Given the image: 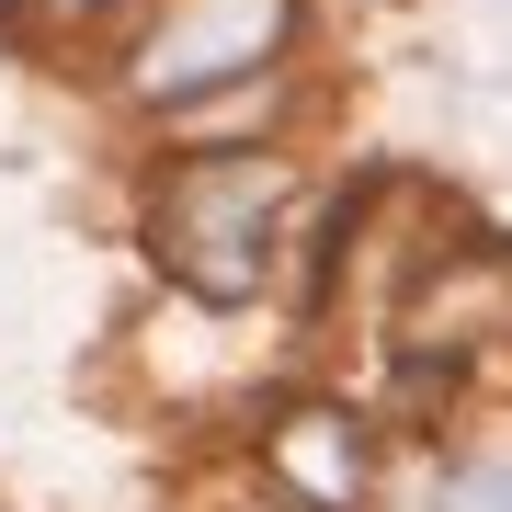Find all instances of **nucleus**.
Segmentation results:
<instances>
[{
    "label": "nucleus",
    "mask_w": 512,
    "mask_h": 512,
    "mask_svg": "<svg viewBox=\"0 0 512 512\" xmlns=\"http://www.w3.org/2000/svg\"><path fill=\"white\" fill-rule=\"evenodd\" d=\"M274 217H285L274 160H194L160 205V251L194 296H251L262 262H274Z\"/></svg>",
    "instance_id": "f257e3e1"
},
{
    "label": "nucleus",
    "mask_w": 512,
    "mask_h": 512,
    "mask_svg": "<svg viewBox=\"0 0 512 512\" xmlns=\"http://www.w3.org/2000/svg\"><path fill=\"white\" fill-rule=\"evenodd\" d=\"M285 23H296V0H183V12L137 46V92L148 103H194V92H217V80H251L262 57L285 46Z\"/></svg>",
    "instance_id": "f03ea898"
},
{
    "label": "nucleus",
    "mask_w": 512,
    "mask_h": 512,
    "mask_svg": "<svg viewBox=\"0 0 512 512\" xmlns=\"http://www.w3.org/2000/svg\"><path fill=\"white\" fill-rule=\"evenodd\" d=\"M57 12H80V0H57Z\"/></svg>",
    "instance_id": "7ed1b4c3"
}]
</instances>
